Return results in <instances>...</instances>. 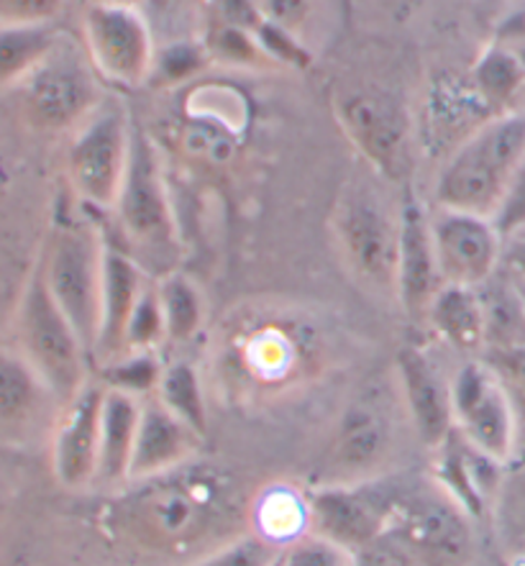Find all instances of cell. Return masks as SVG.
I'll use <instances>...</instances> for the list:
<instances>
[{
  "instance_id": "obj_1",
  "label": "cell",
  "mask_w": 525,
  "mask_h": 566,
  "mask_svg": "<svg viewBox=\"0 0 525 566\" xmlns=\"http://www.w3.org/2000/svg\"><path fill=\"white\" fill-rule=\"evenodd\" d=\"M525 161V111L492 116L466 134L435 177V208L495 221Z\"/></svg>"
},
{
  "instance_id": "obj_2",
  "label": "cell",
  "mask_w": 525,
  "mask_h": 566,
  "mask_svg": "<svg viewBox=\"0 0 525 566\" xmlns=\"http://www.w3.org/2000/svg\"><path fill=\"white\" fill-rule=\"evenodd\" d=\"M111 213L126 244L120 249L132 254L144 270L159 277L177 270L182 256L180 229L167 192L159 151L139 120H134L132 126L128 167Z\"/></svg>"
},
{
  "instance_id": "obj_3",
  "label": "cell",
  "mask_w": 525,
  "mask_h": 566,
  "mask_svg": "<svg viewBox=\"0 0 525 566\" xmlns=\"http://www.w3.org/2000/svg\"><path fill=\"white\" fill-rule=\"evenodd\" d=\"M330 231L344 264L361 285L398 295L400 210L387 206L382 192L365 177L344 182L330 216Z\"/></svg>"
},
{
  "instance_id": "obj_4",
  "label": "cell",
  "mask_w": 525,
  "mask_h": 566,
  "mask_svg": "<svg viewBox=\"0 0 525 566\" xmlns=\"http://www.w3.org/2000/svg\"><path fill=\"white\" fill-rule=\"evenodd\" d=\"M15 344H19L15 352L34 367L62 406L91 382L87 377L91 354L46 287L39 259L15 311Z\"/></svg>"
},
{
  "instance_id": "obj_5",
  "label": "cell",
  "mask_w": 525,
  "mask_h": 566,
  "mask_svg": "<svg viewBox=\"0 0 525 566\" xmlns=\"http://www.w3.org/2000/svg\"><path fill=\"white\" fill-rule=\"evenodd\" d=\"M105 239L98 226L87 221H56L39 254L46 287L83 338L91 359L101 334Z\"/></svg>"
},
{
  "instance_id": "obj_6",
  "label": "cell",
  "mask_w": 525,
  "mask_h": 566,
  "mask_svg": "<svg viewBox=\"0 0 525 566\" xmlns=\"http://www.w3.org/2000/svg\"><path fill=\"white\" fill-rule=\"evenodd\" d=\"M98 77L87 52L60 39L50 56L13 87L23 120L52 134L80 128L103 103Z\"/></svg>"
},
{
  "instance_id": "obj_7",
  "label": "cell",
  "mask_w": 525,
  "mask_h": 566,
  "mask_svg": "<svg viewBox=\"0 0 525 566\" xmlns=\"http://www.w3.org/2000/svg\"><path fill=\"white\" fill-rule=\"evenodd\" d=\"M132 126L124 105L101 103V108L77 128L67 151V177L80 203L111 213L132 151Z\"/></svg>"
},
{
  "instance_id": "obj_8",
  "label": "cell",
  "mask_w": 525,
  "mask_h": 566,
  "mask_svg": "<svg viewBox=\"0 0 525 566\" xmlns=\"http://www.w3.org/2000/svg\"><path fill=\"white\" fill-rule=\"evenodd\" d=\"M454 428L466 447L487 462L503 464L513 457L515 408L503 379L480 361H466L451 379Z\"/></svg>"
},
{
  "instance_id": "obj_9",
  "label": "cell",
  "mask_w": 525,
  "mask_h": 566,
  "mask_svg": "<svg viewBox=\"0 0 525 566\" xmlns=\"http://www.w3.org/2000/svg\"><path fill=\"white\" fill-rule=\"evenodd\" d=\"M334 108L344 134L377 175L398 180L406 169L410 118L406 105L377 85L342 87L334 95Z\"/></svg>"
},
{
  "instance_id": "obj_10",
  "label": "cell",
  "mask_w": 525,
  "mask_h": 566,
  "mask_svg": "<svg viewBox=\"0 0 525 566\" xmlns=\"http://www.w3.org/2000/svg\"><path fill=\"white\" fill-rule=\"evenodd\" d=\"M431 239L435 262L447 285L482 287L503 264L505 239L492 218L464 210L433 208Z\"/></svg>"
},
{
  "instance_id": "obj_11",
  "label": "cell",
  "mask_w": 525,
  "mask_h": 566,
  "mask_svg": "<svg viewBox=\"0 0 525 566\" xmlns=\"http://www.w3.org/2000/svg\"><path fill=\"white\" fill-rule=\"evenodd\" d=\"M85 52L95 72L120 87L147 83L157 56L147 21L124 6H95L87 11Z\"/></svg>"
},
{
  "instance_id": "obj_12",
  "label": "cell",
  "mask_w": 525,
  "mask_h": 566,
  "mask_svg": "<svg viewBox=\"0 0 525 566\" xmlns=\"http://www.w3.org/2000/svg\"><path fill=\"white\" fill-rule=\"evenodd\" d=\"M185 467L172 472L139 480L144 488L136 495H128L118 511H126L134 521H141V528L157 531L161 536L175 538L185 531L206 525L221 503V488L210 482V476L182 472Z\"/></svg>"
},
{
  "instance_id": "obj_13",
  "label": "cell",
  "mask_w": 525,
  "mask_h": 566,
  "mask_svg": "<svg viewBox=\"0 0 525 566\" xmlns=\"http://www.w3.org/2000/svg\"><path fill=\"white\" fill-rule=\"evenodd\" d=\"M62 402L19 352L0 349V447L27 449L50 436Z\"/></svg>"
},
{
  "instance_id": "obj_14",
  "label": "cell",
  "mask_w": 525,
  "mask_h": 566,
  "mask_svg": "<svg viewBox=\"0 0 525 566\" xmlns=\"http://www.w3.org/2000/svg\"><path fill=\"white\" fill-rule=\"evenodd\" d=\"M105 385L87 382L64 402L52 431V469L67 490H85L98 480L101 416Z\"/></svg>"
},
{
  "instance_id": "obj_15",
  "label": "cell",
  "mask_w": 525,
  "mask_h": 566,
  "mask_svg": "<svg viewBox=\"0 0 525 566\" xmlns=\"http://www.w3.org/2000/svg\"><path fill=\"white\" fill-rule=\"evenodd\" d=\"M447 285L435 262L431 218L413 196L400 206V249H398V297L410 315H426L428 305Z\"/></svg>"
},
{
  "instance_id": "obj_16",
  "label": "cell",
  "mask_w": 525,
  "mask_h": 566,
  "mask_svg": "<svg viewBox=\"0 0 525 566\" xmlns=\"http://www.w3.org/2000/svg\"><path fill=\"white\" fill-rule=\"evenodd\" d=\"M200 441H203V436H198L188 423H182L172 410L161 406L155 395H149L141 400V418L128 480H149V476L167 474L172 469L190 464Z\"/></svg>"
},
{
  "instance_id": "obj_17",
  "label": "cell",
  "mask_w": 525,
  "mask_h": 566,
  "mask_svg": "<svg viewBox=\"0 0 525 566\" xmlns=\"http://www.w3.org/2000/svg\"><path fill=\"white\" fill-rule=\"evenodd\" d=\"M149 272L124 252L105 241V262H103V297H101V334L95 357L98 361H111L120 357L126 338L128 318L139 303V297L149 285Z\"/></svg>"
},
{
  "instance_id": "obj_18",
  "label": "cell",
  "mask_w": 525,
  "mask_h": 566,
  "mask_svg": "<svg viewBox=\"0 0 525 566\" xmlns=\"http://www.w3.org/2000/svg\"><path fill=\"white\" fill-rule=\"evenodd\" d=\"M398 377L420 441L431 449H441L454 433L451 385L443 382L433 364L416 349L398 354Z\"/></svg>"
},
{
  "instance_id": "obj_19",
  "label": "cell",
  "mask_w": 525,
  "mask_h": 566,
  "mask_svg": "<svg viewBox=\"0 0 525 566\" xmlns=\"http://www.w3.org/2000/svg\"><path fill=\"white\" fill-rule=\"evenodd\" d=\"M395 505L349 488H328L311 500V517L321 538L351 552L379 536Z\"/></svg>"
},
{
  "instance_id": "obj_20",
  "label": "cell",
  "mask_w": 525,
  "mask_h": 566,
  "mask_svg": "<svg viewBox=\"0 0 525 566\" xmlns=\"http://www.w3.org/2000/svg\"><path fill=\"white\" fill-rule=\"evenodd\" d=\"M398 536L433 559H462L470 548V528L454 503L443 497H416L395 505Z\"/></svg>"
},
{
  "instance_id": "obj_21",
  "label": "cell",
  "mask_w": 525,
  "mask_h": 566,
  "mask_svg": "<svg viewBox=\"0 0 525 566\" xmlns=\"http://www.w3.org/2000/svg\"><path fill=\"white\" fill-rule=\"evenodd\" d=\"M392 428L379 408L369 402H354L346 408L334 441V464L351 476H365L390 454Z\"/></svg>"
},
{
  "instance_id": "obj_22",
  "label": "cell",
  "mask_w": 525,
  "mask_h": 566,
  "mask_svg": "<svg viewBox=\"0 0 525 566\" xmlns=\"http://www.w3.org/2000/svg\"><path fill=\"white\" fill-rule=\"evenodd\" d=\"M139 418L141 398L105 385L101 416V462L98 480L95 482L118 484L128 480L136 431H139Z\"/></svg>"
},
{
  "instance_id": "obj_23",
  "label": "cell",
  "mask_w": 525,
  "mask_h": 566,
  "mask_svg": "<svg viewBox=\"0 0 525 566\" xmlns=\"http://www.w3.org/2000/svg\"><path fill=\"white\" fill-rule=\"evenodd\" d=\"M435 334L462 354L487 346V313L476 287L443 285L426 313Z\"/></svg>"
},
{
  "instance_id": "obj_24",
  "label": "cell",
  "mask_w": 525,
  "mask_h": 566,
  "mask_svg": "<svg viewBox=\"0 0 525 566\" xmlns=\"http://www.w3.org/2000/svg\"><path fill=\"white\" fill-rule=\"evenodd\" d=\"M60 42L50 23L0 27V91H13Z\"/></svg>"
},
{
  "instance_id": "obj_25",
  "label": "cell",
  "mask_w": 525,
  "mask_h": 566,
  "mask_svg": "<svg viewBox=\"0 0 525 566\" xmlns=\"http://www.w3.org/2000/svg\"><path fill=\"white\" fill-rule=\"evenodd\" d=\"M159 308L165 318L167 342L185 344L198 334L206 321V301L196 282L182 272H169L157 280Z\"/></svg>"
},
{
  "instance_id": "obj_26",
  "label": "cell",
  "mask_w": 525,
  "mask_h": 566,
  "mask_svg": "<svg viewBox=\"0 0 525 566\" xmlns=\"http://www.w3.org/2000/svg\"><path fill=\"white\" fill-rule=\"evenodd\" d=\"M155 398L167 410H172L182 423H188L198 436H206L208 431L206 395H203V387H200L198 371L192 369V364L177 361L161 369Z\"/></svg>"
},
{
  "instance_id": "obj_27",
  "label": "cell",
  "mask_w": 525,
  "mask_h": 566,
  "mask_svg": "<svg viewBox=\"0 0 525 566\" xmlns=\"http://www.w3.org/2000/svg\"><path fill=\"white\" fill-rule=\"evenodd\" d=\"M474 85L490 111L497 108V113H507L505 105L525 85L523 62L507 52L492 50L474 67Z\"/></svg>"
},
{
  "instance_id": "obj_28",
  "label": "cell",
  "mask_w": 525,
  "mask_h": 566,
  "mask_svg": "<svg viewBox=\"0 0 525 566\" xmlns=\"http://www.w3.org/2000/svg\"><path fill=\"white\" fill-rule=\"evenodd\" d=\"M480 295L487 313V346H497L505 354L525 349V313L518 297L507 290H490V295L480 290Z\"/></svg>"
},
{
  "instance_id": "obj_29",
  "label": "cell",
  "mask_w": 525,
  "mask_h": 566,
  "mask_svg": "<svg viewBox=\"0 0 525 566\" xmlns=\"http://www.w3.org/2000/svg\"><path fill=\"white\" fill-rule=\"evenodd\" d=\"M161 342H167L165 318H161V308H159L157 282H149L147 290H144L139 297V303H136L132 318H128L124 352L141 354V352L155 349V346Z\"/></svg>"
},
{
  "instance_id": "obj_30",
  "label": "cell",
  "mask_w": 525,
  "mask_h": 566,
  "mask_svg": "<svg viewBox=\"0 0 525 566\" xmlns=\"http://www.w3.org/2000/svg\"><path fill=\"white\" fill-rule=\"evenodd\" d=\"M161 377V367L149 357V352L141 354H126L124 359L116 357L108 361V371H105V382L116 390H124L136 398H149L157 392Z\"/></svg>"
},
{
  "instance_id": "obj_31",
  "label": "cell",
  "mask_w": 525,
  "mask_h": 566,
  "mask_svg": "<svg viewBox=\"0 0 525 566\" xmlns=\"http://www.w3.org/2000/svg\"><path fill=\"white\" fill-rule=\"evenodd\" d=\"M208 39H210L208 54H213L223 62L246 64V67H252V64H264L270 60L260 46V42H256V36L246 29L221 23V27H218Z\"/></svg>"
},
{
  "instance_id": "obj_32",
  "label": "cell",
  "mask_w": 525,
  "mask_h": 566,
  "mask_svg": "<svg viewBox=\"0 0 525 566\" xmlns=\"http://www.w3.org/2000/svg\"><path fill=\"white\" fill-rule=\"evenodd\" d=\"M208 60V50L206 46H198L188 42V39H177V42L167 44L155 56V70H151V77H161L159 83H182L190 75L203 67Z\"/></svg>"
},
{
  "instance_id": "obj_33",
  "label": "cell",
  "mask_w": 525,
  "mask_h": 566,
  "mask_svg": "<svg viewBox=\"0 0 525 566\" xmlns=\"http://www.w3.org/2000/svg\"><path fill=\"white\" fill-rule=\"evenodd\" d=\"M280 554L272 544H266L260 536H246L233 541L223 552H218L200 566H277Z\"/></svg>"
},
{
  "instance_id": "obj_34",
  "label": "cell",
  "mask_w": 525,
  "mask_h": 566,
  "mask_svg": "<svg viewBox=\"0 0 525 566\" xmlns=\"http://www.w3.org/2000/svg\"><path fill=\"white\" fill-rule=\"evenodd\" d=\"M280 566H351V554L349 548L318 536L290 548L287 556H282Z\"/></svg>"
},
{
  "instance_id": "obj_35",
  "label": "cell",
  "mask_w": 525,
  "mask_h": 566,
  "mask_svg": "<svg viewBox=\"0 0 525 566\" xmlns=\"http://www.w3.org/2000/svg\"><path fill=\"white\" fill-rule=\"evenodd\" d=\"M60 8L62 0H0V27L50 23Z\"/></svg>"
},
{
  "instance_id": "obj_36",
  "label": "cell",
  "mask_w": 525,
  "mask_h": 566,
  "mask_svg": "<svg viewBox=\"0 0 525 566\" xmlns=\"http://www.w3.org/2000/svg\"><path fill=\"white\" fill-rule=\"evenodd\" d=\"M495 223H497L500 233H503V239L507 237V233L521 229V226L525 223V161H523L518 177H515L511 196H507L503 210H500L495 218Z\"/></svg>"
},
{
  "instance_id": "obj_37",
  "label": "cell",
  "mask_w": 525,
  "mask_h": 566,
  "mask_svg": "<svg viewBox=\"0 0 525 566\" xmlns=\"http://www.w3.org/2000/svg\"><path fill=\"white\" fill-rule=\"evenodd\" d=\"M503 264L511 272L523 274V277H525V223L521 226V229H515L505 237Z\"/></svg>"
},
{
  "instance_id": "obj_38",
  "label": "cell",
  "mask_w": 525,
  "mask_h": 566,
  "mask_svg": "<svg viewBox=\"0 0 525 566\" xmlns=\"http://www.w3.org/2000/svg\"><path fill=\"white\" fill-rule=\"evenodd\" d=\"M280 562H282V559H280ZM277 566H280V564H277Z\"/></svg>"
}]
</instances>
